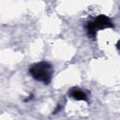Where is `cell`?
Masks as SVG:
<instances>
[{"mask_svg": "<svg viewBox=\"0 0 120 120\" xmlns=\"http://www.w3.org/2000/svg\"><path fill=\"white\" fill-rule=\"evenodd\" d=\"M112 26V23L111 20L108 17L101 15L96 18L93 22H88V24L86 25V29L90 36H95L98 29H102V28H107Z\"/></svg>", "mask_w": 120, "mask_h": 120, "instance_id": "cell-2", "label": "cell"}, {"mask_svg": "<svg viewBox=\"0 0 120 120\" xmlns=\"http://www.w3.org/2000/svg\"><path fill=\"white\" fill-rule=\"evenodd\" d=\"M69 95L73 98L78 99V100H86L87 99L85 93L82 90L79 89V88H72L70 90V92H69Z\"/></svg>", "mask_w": 120, "mask_h": 120, "instance_id": "cell-3", "label": "cell"}, {"mask_svg": "<svg viewBox=\"0 0 120 120\" xmlns=\"http://www.w3.org/2000/svg\"><path fill=\"white\" fill-rule=\"evenodd\" d=\"M29 72L36 80L44 83L50 82L52 79V66L47 62H39L30 67Z\"/></svg>", "mask_w": 120, "mask_h": 120, "instance_id": "cell-1", "label": "cell"}]
</instances>
